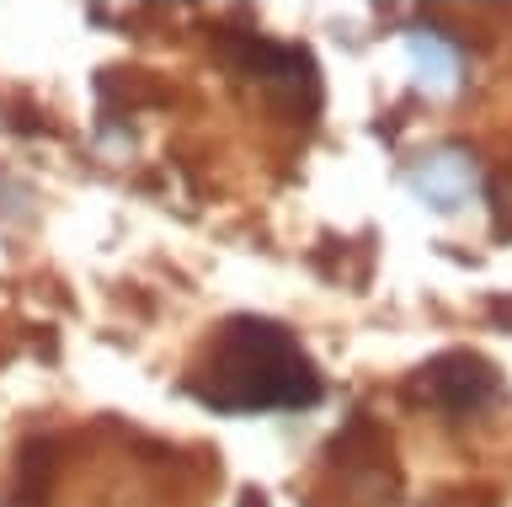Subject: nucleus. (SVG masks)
Returning a JSON list of instances; mask_svg holds the SVG:
<instances>
[{"mask_svg":"<svg viewBox=\"0 0 512 507\" xmlns=\"http://www.w3.org/2000/svg\"><path fill=\"white\" fill-rule=\"evenodd\" d=\"M422 390L448 411H475L480 401L496 395V374L470 353H448V358L432 363V369H422Z\"/></svg>","mask_w":512,"mask_h":507,"instance_id":"f03ea898","label":"nucleus"},{"mask_svg":"<svg viewBox=\"0 0 512 507\" xmlns=\"http://www.w3.org/2000/svg\"><path fill=\"white\" fill-rule=\"evenodd\" d=\"M192 390L219 411H267V406H310L320 395V379L283 326L246 315V321H230L219 331Z\"/></svg>","mask_w":512,"mask_h":507,"instance_id":"f257e3e1","label":"nucleus"},{"mask_svg":"<svg viewBox=\"0 0 512 507\" xmlns=\"http://www.w3.org/2000/svg\"><path fill=\"white\" fill-rule=\"evenodd\" d=\"M240 507H267V497H256V491H246V502Z\"/></svg>","mask_w":512,"mask_h":507,"instance_id":"7ed1b4c3","label":"nucleus"}]
</instances>
